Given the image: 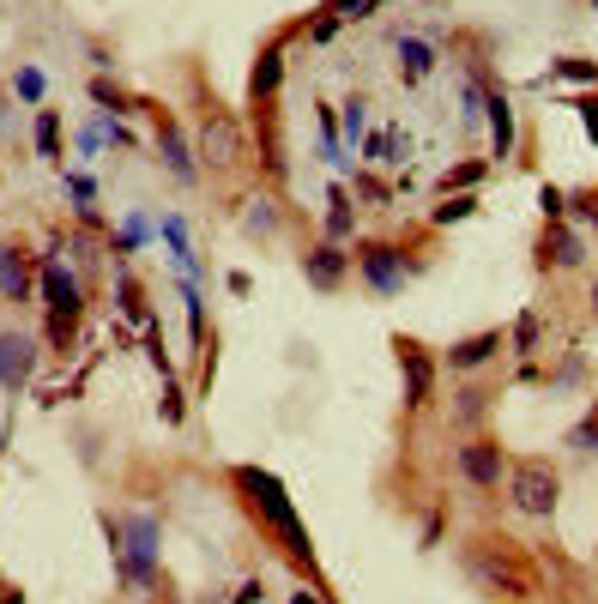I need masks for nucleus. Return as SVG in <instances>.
Segmentation results:
<instances>
[{"instance_id":"1","label":"nucleus","mask_w":598,"mask_h":604,"mask_svg":"<svg viewBox=\"0 0 598 604\" xmlns=\"http://www.w3.org/2000/svg\"><path fill=\"white\" fill-rule=\"evenodd\" d=\"M224 484H231L236 508L248 513V526L260 532V544H273L278 557L302 574V581L321 586V557H314V538H309V526H302L297 496L285 490V478L266 471V466H254V459H242V466L224 471Z\"/></svg>"},{"instance_id":"2","label":"nucleus","mask_w":598,"mask_h":604,"mask_svg":"<svg viewBox=\"0 0 598 604\" xmlns=\"http://www.w3.org/2000/svg\"><path fill=\"white\" fill-rule=\"evenodd\" d=\"M109 538V562H116V581L127 598H146L163 586V520L151 508L139 513H97Z\"/></svg>"},{"instance_id":"3","label":"nucleus","mask_w":598,"mask_h":604,"mask_svg":"<svg viewBox=\"0 0 598 604\" xmlns=\"http://www.w3.org/2000/svg\"><path fill=\"white\" fill-rule=\"evenodd\" d=\"M460 562H466V581H472L478 593H490V598L526 604V598H538V593H544V581H538V562H532L526 550L514 544V538L478 532V538H466Z\"/></svg>"},{"instance_id":"4","label":"nucleus","mask_w":598,"mask_h":604,"mask_svg":"<svg viewBox=\"0 0 598 604\" xmlns=\"http://www.w3.org/2000/svg\"><path fill=\"white\" fill-rule=\"evenodd\" d=\"M194 151L206 170H242V158H248V121H236V109H224L218 97L200 103V134H194Z\"/></svg>"},{"instance_id":"5","label":"nucleus","mask_w":598,"mask_h":604,"mask_svg":"<svg viewBox=\"0 0 598 604\" xmlns=\"http://www.w3.org/2000/svg\"><path fill=\"white\" fill-rule=\"evenodd\" d=\"M139 115L151 121V146H158V163L170 170V182H182V188H200V151H194V139L182 134V121H175V109L170 103H158V97H139Z\"/></svg>"},{"instance_id":"6","label":"nucleus","mask_w":598,"mask_h":604,"mask_svg":"<svg viewBox=\"0 0 598 604\" xmlns=\"http://www.w3.org/2000/svg\"><path fill=\"white\" fill-rule=\"evenodd\" d=\"M351 261H357V278L375 297H399L417 278V266L405 261V242H387V236H357L351 242Z\"/></svg>"},{"instance_id":"7","label":"nucleus","mask_w":598,"mask_h":604,"mask_svg":"<svg viewBox=\"0 0 598 604\" xmlns=\"http://www.w3.org/2000/svg\"><path fill=\"white\" fill-rule=\"evenodd\" d=\"M302 31H309V12L290 19V24H278V31L260 43V55H254V67H248V109H273L278 103V92H285V49L297 43Z\"/></svg>"},{"instance_id":"8","label":"nucleus","mask_w":598,"mask_h":604,"mask_svg":"<svg viewBox=\"0 0 598 604\" xmlns=\"http://www.w3.org/2000/svg\"><path fill=\"white\" fill-rule=\"evenodd\" d=\"M508 502L532 520H551L556 502H563V471L551 459H514L508 466Z\"/></svg>"},{"instance_id":"9","label":"nucleus","mask_w":598,"mask_h":604,"mask_svg":"<svg viewBox=\"0 0 598 604\" xmlns=\"http://www.w3.org/2000/svg\"><path fill=\"white\" fill-rule=\"evenodd\" d=\"M508 447L495 442V435H466L460 447H453V471H460L466 484H472L478 496H490V490H502V478H508Z\"/></svg>"},{"instance_id":"10","label":"nucleus","mask_w":598,"mask_h":604,"mask_svg":"<svg viewBox=\"0 0 598 604\" xmlns=\"http://www.w3.org/2000/svg\"><path fill=\"white\" fill-rule=\"evenodd\" d=\"M248 134H254V151H260V188H285L290 176V151H285V115L273 109H248Z\"/></svg>"},{"instance_id":"11","label":"nucleus","mask_w":598,"mask_h":604,"mask_svg":"<svg viewBox=\"0 0 598 604\" xmlns=\"http://www.w3.org/2000/svg\"><path fill=\"white\" fill-rule=\"evenodd\" d=\"M43 351H49V345L36 339V332L0 327V393H12V400H19V393L36 381V363H43Z\"/></svg>"},{"instance_id":"12","label":"nucleus","mask_w":598,"mask_h":604,"mask_svg":"<svg viewBox=\"0 0 598 604\" xmlns=\"http://www.w3.org/2000/svg\"><path fill=\"white\" fill-rule=\"evenodd\" d=\"M351 273H357V261H351L345 242L314 236L309 248H302V278H309V290H321V297H339V290L351 285Z\"/></svg>"},{"instance_id":"13","label":"nucleus","mask_w":598,"mask_h":604,"mask_svg":"<svg viewBox=\"0 0 598 604\" xmlns=\"http://www.w3.org/2000/svg\"><path fill=\"white\" fill-rule=\"evenodd\" d=\"M393 351H399V381H405V411H429V400H436V375H441V363L429 357V345H417V339H393Z\"/></svg>"},{"instance_id":"14","label":"nucleus","mask_w":598,"mask_h":604,"mask_svg":"<svg viewBox=\"0 0 598 604\" xmlns=\"http://www.w3.org/2000/svg\"><path fill=\"white\" fill-rule=\"evenodd\" d=\"M0 303H36V248L24 236H0Z\"/></svg>"},{"instance_id":"15","label":"nucleus","mask_w":598,"mask_h":604,"mask_svg":"<svg viewBox=\"0 0 598 604\" xmlns=\"http://www.w3.org/2000/svg\"><path fill=\"white\" fill-rule=\"evenodd\" d=\"M436 67H441L436 36H424V31H393V73H399L405 92H417V85H424Z\"/></svg>"},{"instance_id":"16","label":"nucleus","mask_w":598,"mask_h":604,"mask_svg":"<svg viewBox=\"0 0 598 604\" xmlns=\"http://www.w3.org/2000/svg\"><path fill=\"white\" fill-rule=\"evenodd\" d=\"M483 115H490V163H508L520 151V121H514V97L502 85H483Z\"/></svg>"},{"instance_id":"17","label":"nucleus","mask_w":598,"mask_h":604,"mask_svg":"<svg viewBox=\"0 0 598 604\" xmlns=\"http://www.w3.org/2000/svg\"><path fill=\"white\" fill-rule=\"evenodd\" d=\"M502 351H508L502 327H483V332H466V339H453L441 363H448L453 375H483V369H490V363H495V357H502Z\"/></svg>"},{"instance_id":"18","label":"nucleus","mask_w":598,"mask_h":604,"mask_svg":"<svg viewBox=\"0 0 598 604\" xmlns=\"http://www.w3.org/2000/svg\"><path fill=\"white\" fill-rule=\"evenodd\" d=\"M587 266V236L575 224H544V242H538V273H575Z\"/></svg>"},{"instance_id":"19","label":"nucleus","mask_w":598,"mask_h":604,"mask_svg":"<svg viewBox=\"0 0 598 604\" xmlns=\"http://www.w3.org/2000/svg\"><path fill=\"white\" fill-rule=\"evenodd\" d=\"M109 285H116V315L127 320V327H139V332H146L151 320H158V315H151V297H146V285H139V273H134V266H127V261H116V273H109Z\"/></svg>"},{"instance_id":"20","label":"nucleus","mask_w":598,"mask_h":604,"mask_svg":"<svg viewBox=\"0 0 598 604\" xmlns=\"http://www.w3.org/2000/svg\"><path fill=\"white\" fill-rule=\"evenodd\" d=\"M321 236L327 242H357V200H351V188L345 182H333L327 188V218H321Z\"/></svg>"},{"instance_id":"21","label":"nucleus","mask_w":598,"mask_h":604,"mask_svg":"<svg viewBox=\"0 0 598 604\" xmlns=\"http://www.w3.org/2000/svg\"><path fill=\"white\" fill-rule=\"evenodd\" d=\"M158 236H163V248H170V266H175V273L200 285V254H194V242H188V218H182V212H163V218H158Z\"/></svg>"},{"instance_id":"22","label":"nucleus","mask_w":598,"mask_h":604,"mask_svg":"<svg viewBox=\"0 0 598 604\" xmlns=\"http://www.w3.org/2000/svg\"><path fill=\"white\" fill-rule=\"evenodd\" d=\"M490 400H495L490 381L466 375V388L453 393V430H460V435H478V423H483V411H490Z\"/></svg>"},{"instance_id":"23","label":"nucleus","mask_w":598,"mask_h":604,"mask_svg":"<svg viewBox=\"0 0 598 604\" xmlns=\"http://www.w3.org/2000/svg\"><path fill=\"white\" fill-rule=\"evenodd\" d=\"M31 146H36V158L43 163H61L67 151H61V109H36V121H31Z\"/></svg>"},{"instance_id":"24","label":"nucleus","mask_w":598,"mask_h":604,"mask_svg":"<svg viewBox=\"0 0 598 604\" xmlns=\"http://www.w3.org/2000/svg\"><path fill=\"white\" fill-rule=\"evenodd\" d=\"M538 345H544V315H538V308H520L514 332H508V351H514L520 363H532V357H538Z\"/></svg>"},{"instance_id":"25","label":"nucleus","mask_w":598,"mask_h":604,"mask_svg":"<svg viewBox=\"0 0 598 604\" xmlns=\"http://www.w3.org/2000/svg\"><path fill=\"white\" fill-rule=\"evenodd\" d=\"M490 176V158H460V163H448L441 170V194H478V182Z\"/></svg>"},{"instance_id":"26","label":"nucleus","mask_w":598,"mask_h":604,"mask_svg":"<svg viewBox=\"0 0 598 604\" xmlns=\"http://www.w3.org/2000/svg\"><path fill=\"white\" fill-rule=\"evenodd\" d=\"M242 224H248L254 236H278V224H285V212H278V188H260V194L248 200V212H242Z\"/></svg>"},{"instance_id":"27","label":"nucleus","mask_w":598,"mask_h":604,"mask_svg":"<svg viewBox=\"0 0 598 604\" xmlns=\"http://www.w3.org/2000/svg\"><path fill=\"white\" fill-rule=\"evenodd\" d=\"M92 103L104 115H139V97L127 92V85H116L109 73H97V80H92Z\"/></svg>"},{"instance_id":"28","label":"nucleus","mask_w":598,"mask_h":604,"mask_svg":"<svg viewBox=\"0 0 598 604\" xmlns=\"http://www.w3.org/2000/svg\"><path fill=\"white\" fill-rule=\"evenodd\" d=\"M151 230H158V224H151V218L127 212V218H121V230H109L104 242H109V254H116V261H127V254H139V242H146Z\"/></svg>"},{"instance_id":"29","label":"nucleus","mask_w":598,"mask_h":604,"mask_svg":"<svg viewBox=\"0 0 598 604\" xmlns=\"http://www.w3.org/2000/svg\"><path fill=\"white\" fill-rule=\"evenodd\" d=\"M12 97H19V103H31V109H43V97H49V73L36 67V61L12 67Z\"/></svg>"},{"instance_id":"30","label":"nucleus","mask_w":598,"mask_h":604,"mask_svg":"<svg viewBox=\"0 0 598 604\" xmlns=\"http://www.w3.org/2000/svg\"><path fill=\"white\" fill-rule=\"evenodd\" d=\"M544 80H563V85H587V92H598V61L563 55V61H551V73H544Z\"/></svg>"},{"instance_id":"31","label":"nucleus","mask_w":598,"mask_h":604,"mask_svg":"<svg viewBox=\"0 0 598 604\" xmlns=\"http://www.w3.org/2000/svg\"><path fill=\"white\" fill-rule=\"evenodd\" d=\"M393 146H399V127H375V134H363V163L369 170H393Z\"/></svg>"},{"instance_id":"32","label":"nucleus","mask_w":598,"mask_h":604,"mask_svg":"<svg viewBox=\"0 0 598 604\" xmlns=\"http://www.w3.org/2000/svg\"><path fill=\"white\" fill-rule=\"evenodd\" d=\"M478 212V194H441V205L429 212V230H448V224H466Z\"/></svg>"},{"instance_id":"33","label":"nucleus","mask_w":598,"mask_h":604,"mask_svg":"<svg viewBox=\"0 0 598 604\" xmlns=\"http://www.w3.org/2000/svg\"><path fill=\"white\" fill-rule=\"evenodd\" d=\"M158 417L163 423H170V430H182V423H188V388H182V381H163V400H158Z\"/></svg>"},{"instance_id":"34","label":"nucleus","mask_w":598,"mask_h":604,"mask_svg":"<svg viewBox=\"0 0 598 604\" xmlns=\"http://www.w3.org/2000/svg\"><path fill=\"white\" fill-rule=\"evenodd\" d=\"M363 127H369V97L357 92V97H345V103H339V134H345L351 146H357V139H363Z\"/></svg>"},{"instance_id":"35","label":"nucleus","mask_w":598,"mask_h":604,"mask_svg":"<svg viewBox=\"0 0 598 604\" xmlns=\"http://www.w3.org/2000/svg\"><path fill=\"white\" fill-rule=\"evenodd\" d=\"M351 200H363V205H393V188L381 182L375 170H357V182H351Z\"/></svg>"},{"instance_id":"36","label":"nucleus","mask_w":598,"mask_h":604,"mask_svg":"<svg viewBox=\"0 0 598 604\" xmlns=\"http://www.w3.org/2000/svg\"><path fill=\"white\" fill-rule=\"evenodd\" d=\"M375 7H381V0H321V12H333L339 24H363V19H375Z\"/></svg>"},{"instance_id":"37","label":"nucleus","mask_w":598,"mask_h":604,"mask_svg":"<svg viewBox=\"0 0 598 604\" xmlns=\"http://www.w3.org/2000/svg\"><path fill=\"white\" fill-rule=\"evenodd\" d=\"M568 447H575L580 459H598V411H587V417L568 430Z\"/></svg>"},{"instance_id":"38","label":"nucleus","mask_w":598,"mask_h":604,"mask_svg":"<svg viewBox=\"0 0 598 604\" xmlns=\"http://www.w3.org/2000/svg\"><path fill=\"white\" fill-rule=\"evenodd\" d=\"M339 31H345V24H339L333 12H321V7H314V12H309V31H302V36H309L314 49H327V43H333Z\"/></svg>"},{"instance_id":"39","label":"nucleus","mask_w":598,"mask_h":604,"mask_svg":"<svg viewBox=\"0 0 598 604\" xmlns=\"http://www.w3.org/2000/svg\"><path fill=\"white\" fill-rule=\"evenodd\" d=\"M538 212H544V224H563V218H568V194L544 182V188H538Z\"/></svg>"},{"instance_id":"40","label":"nucleus","mask_w":598,"mask_h":604,"mask_svg":"<svg viewBox=\"0 0 598 604\" xmlns=\"http://www.w3.org/2000/svg\"><path fill=\"white\" fill-rule=\"evenodd\" d=\"M568 218H580V224L598 230V188H580V194H568Z\"/></svg>"},{"instance_id":"41","label":"nucleus","mask_w":598,"mask_h":604,"mask_svg":"<svg viewBox=\"0 0 598 604\" xmlns=\"http://www.w3.org/2000/svg\"><path fill=\"white\" fill-rule=\"evenodd\" d=\"M575 109H580V127H587V139L598 146V92H592V97H575Z\"/></svg>"},{"instance_id":"42","label":"nucleus","mask_w":598,"mask_h":604,"mask_svg":"<svg viewBox=\"0 0 598 604\" xmlns=\"http://www.w3.org/2000/svg\"><path fill=\"white\" fill-rule=\"evenodd\" d=\"M231 604H266V586H260V574H248V581L236 586V598Z\"/></svg>"},{"instance_id":"43","label":"nucleus","mask_w":598,"mask_h":604,"mask_svg":"<svg viewBox=\"0 0 598 604\" xmlns=\"http://www.w3.org/2000/svg\"><path fill=\"white\" fill-rule=\"evenodd\" d=\"M290 604H333L327 598V586H314V581H302L297 593H290Z\"/></svg>"},{"instance_id":"44","label":"nucleus","mask_w":598,"mask_h":604,"mask_svg":"<svg viewBox=\"0 0 598 604\" xmlns=\"http://www.w3.org/2000/svg\"><path fill=\"white\" fill-rule=\"evenodd\" d=\"M0 604H31V598H24L19 586H0Z\"/></svg>"},{"instance_id":"45","label":"nucleus","mask_w":598,"mask_h":604,"mask_svg":"<svg viewBox=\"0 0 598 604\" xmlns=\"http://www.w3.org/2000/svg\"><path fill=\"white\" fill-rule=\"evenodd\" d=\"M587 303H592V315H598V285H592V290H587Z\"/></svg>"},{"instance_id":"46","label":"nucleus","mask_w":598,"mask_h":604,"mask_svg":"<svg viewBox=\"0 0 598 604\" xmlns=\"http://www.w3.org/2000/svg\"><path fill=\"white\" fill-rule=\"evenodd\" d=\"M592 7H598V0H592Z\"/></svg>"}]
</instances>
